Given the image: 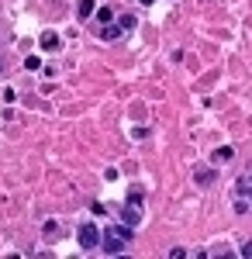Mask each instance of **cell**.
Listing matches in <instances>:
<instances>
[{
  "mask_svg": "<svg viewBox=\"0 0 252 259\" xmlns=\"http://www.w3.org/2000/svg\"><path fill=\"white\" fill-rule=\"evenodd\" d=\"M132 235H135V232H132V225H128V221H121V225L107 228V232L100 235V245H104V252H107V256H121V249L132 242Z\"/></svg>",
  "mask_w": 252,
  "mask_h": 259,
  "instance_id": "1",
  "label": "cell"
},
{
  "mask_svg": "<svg viewBox=\"0 0 252 259\" xmlns=\"http://www.w3.org/2000/svg\"><path fill=\"white\" fill-rule=\"evenodd\" d=\"M121 218L128 221L132 228H135L138 221H142V194H138V190H132V194H128L124 207H121Z\"/></svg>",
  "mask_w": 252,
  "mask_h": 259,
  "instance_id": "2",
  "label": "cell"
},
{
  "mask_svg": "<svg viewBox=\"0 0 252 259\" xmlns=\"http://www.w3.org/2000/svg\"><path fill=\"white\" fill-rule=\"evenodd\" d=\"M76 239L83 249H94V245H100V232H97V225H83L76 232Z\"/></svg>",
  "mask_w": 252,
  "mask_h": 259,
  "instance_id": "3",
  "label": "cell"
},
{
  "mask_svg": "<svg viewBox=\"0 0 252 259\" xmlns=\"http://www.w3.org/2000/svg\"><path fill=\"white\" fill-rule=\"evenodd\" d=\"M94 11H97V4H94V0H79V4H76V18L79 21L94 18Z\"/></svg>",
  "mask_w": 252,
  "mask_h": 259,
  "instance_id": "4",
  "label": "cell"
},
{
  "mask_svg": "<svg viewBox=\"0 0 252 259\" xmlns=\"http://www.w3.org/2000/svg\"><path fill=\"white\" fill-rule=\"evenodd\" d=\"M41 49H45V52H56L59 49V35H41Z\"/></svg>",
  "mask_w": 252,
  "mask_h": 259,
  "instance_id": "5",
  "label": "cell"
},
{
  "mask_svg": "<svg viewBox=\"0 0 252 259\" xmlns=\"http://www.w3.org/2000/svg\"><path fill=\"white\" fill-rule=\"evenodd\" d=\"M100 38H107V41H111V38H121V24H117V28H114V24L107 21V28L100 31Z\"/></svg>",
  "mask_w": 252,
  "mask_h": 259,
  "instance_id": "6",
  "label": "cell"
},
{
  "mask_svg": "<svg viewBox=\"0 0 252 259\" xmlns=\"http://www.w3.org/2000/svg\"><path fill=\"white\" fill-rule=\"evenodd\" d=\"M232 159V149H228V145H225V149H218V152H214V162H228Z\"/></svg>",
  "mask_w": 252,
  "mask_h": 259,
  "instance_id": "7",
  "label": "cell"
},
{
  "mask_svg": "<svg viewBox=\"0 0 252 259\" xmlns=\"http://www.w3.org/2000/svg\"><path fill=\"white\" fill-rule=\"evenodd\" d=\"M45 239H59V225L56 221H45Z\"/></svg>",
  "mask_w": 252,
  "mask_h": 259,
  "instance_id": "8",
  "label": "cell"
},
{
  "mask_svg": "<svg viewBox=\"0 0 252 259\" xmlns=\"http://www.w3.org/2000/svg\"><path fill=\"white\" fill-rule=\"evenodd\" d=\"M94 14H97V18L104 21V24H107V21L114 18V11H111V7H97V11H94Z\"/></svg>",
  "mask_w": 252,
  "mask_h": 259,
  "instance_id": "9",
  "label": "cell"
},
{
  "mask_svg": "<svg viewBox=\"0 0 252 259\" xmlns=\"http://www.w3.org/2000/svg\"><path fill=\"white\" fill-rule=\"evenodd\" d=\"M38 66H41L38 56H28V59H24V69H38Z\"/></svg>",
  "mask_w": 252,
  "mask_h": 259,
  "instance_id": "10",
  "label": "cell"
},
{
  "mask_svg": "<svg viewBox=\"0 0 252 259\" xmlns=\"http://www.w3.org/2000/svg\"><path fill=\"white\" fill-rule=\"evenodd\" d=\"M135 28V18H121V31H132Z\"/></svg>",
  "mask_w": 252,
  "mask_h": 259,
  "instance_id": "11",
  "label": "cell"
},
{
  "mask_svg": "<svg viewBox=\"0 0 252 259\" xmlns=\"http://www.w3.org/2000/svg\"><path fill=\"white\" fill-rule=\"evenodd\" d=\"M242 256H245V259H252V242H245V245H242Z\"/></svg>",
  "mask_w": 252,
  "mask_h": 259,
  "instance_id": "12",
  "label": "cell"
},
{
  "mask_svg": "<svg viewBox=\"0 0 252 259\" xmlns=\"http://www.w3.org/2000/svg\"><path fill=\"white\" fill-rule=\"evenodd\" d=\"M149 4H152V0H142V7H149Z\"/></svg>",
  "mask_w": 252,
  "mask_h": 259,
  "instance_id": "13",
  "label": "cell"
},
{
  "mask_svg": "<svg viewBox=\"0 0 252 259\" xmlns=\"http://www.w3.org/2000/svg\"><path fill=\"white\" fill-rule=\"evenodd\" d=\"M249 183H252V177H249Z\"/></svg>",
  "mask_w": 252,
  "mask_h": 259,
  "instance_id": "14",
  "label": "cell"
}]
</instances>
